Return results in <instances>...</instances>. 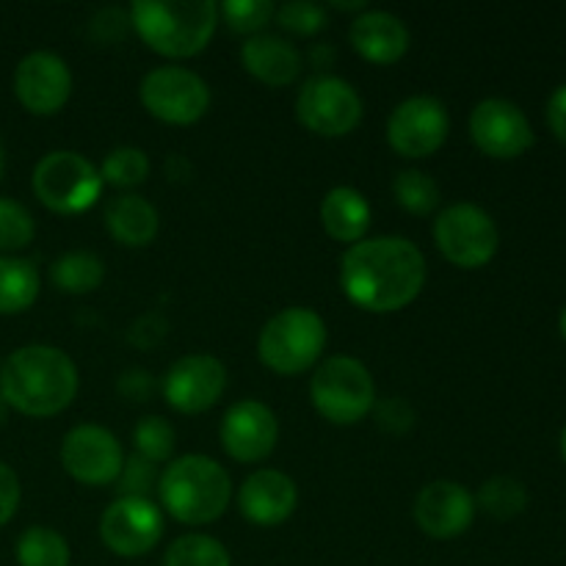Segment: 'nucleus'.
Instances as JSON below:
<instances>
[{
	"instance_id": "obj_1",
	"label": "nucleus",
	"mask_w": 566,
	"mask_h": 566,
	"mask_svg": "<svg viewBox=\"0 0 566 566\" xmlns=\"http://www.w3.org/2000/svg\"><path fill=\"white\" fill-rule=\"evenodd\" d=\"M423 285V252L401 235L365 238L340 260L343 293L368 313H398L420 296Z\"/></svg>"
},
{
	"instance_id": "obj_2",
	"label": "nucleus",
	"mask_w": 566,
	"mask_h": 566,
	"mask_svg": "<svg viewBox=\"0 0 566 566\" xmlns=\"http://www.w3.org/2000/svg\"><path fill=\"white\" fill-rule=\"evenodd\" d=\"M0 396L28 418H55L77 396V368L55 346H22L0 365Z\"/></svg>"
},
{
	"instance_id": "obj_3",
	"label": "nucleus",
	"mask_w": 566,
	"mask_h": 566,
	"mask_svg": "<svg viewBox=\"0 0 566 566\" xmlns=\"http://www.w3.org/2000/svg\"><path fill=\"white\" fill-rule=\"evenodd\" d=\"M130 25L158 55L191 59L213 39L219 6L213 0H138L130 6Z\"/></svg>"
},
{
	"instance_id": "obj_4",
	"label": "nucleus",
	"mask_w": 566,
	"mask_h": 566,
	"mask_svg": "<svg viewBox=\"0 0 566 566\" xmlns=\"http://www.w3.org/2000/svg\"><path fill=\"white\" fill-rule=\"evenodd\" d=\"M158 495L177 523L208 525L230 509L232 481L216 459L188 453L160 473Z\"/></svg>"
},
{
	"instance_id": "obj_5",
	"label": "nucleus",
	"mask_w": 566,
	"mask_h": 566,
	"mask_svg": "<svg viewBox=\"0 0 566 566\" xmlns=\"http://www.w3.org/2000/svg\"><path fill=\"white\" fill-rule=\"evenodd\" d=\"M326 337V324L315 310L287 307L263 326L258 357L274 374L298 376L318 363Z\"/></svg>"
},
{
	"instance_id": "obj_6",
	"label": "nucleus",
	"mask_w": 566,
	"mask_h": 566,
	"mask_svg": "<svg viewBox=\"0 0 566 566\" xmlns=\"http://www.w3.org/2000/svg\"><path fill=\"white\" fill-rule=\"evenodd\" d=\"M310 398L321 418L335 426H354L374 412V376L359 359L346 357V354L329 357L318 365L310 381Z\"/></svg>"
},
{
	"instance_id": "obj_7",
	"label": "nucleus",
	"mask_w": 566,
	"mask_h": 566,
	"mask_svg": "<svg viewBox=\"0 0 566 566\" xmlns=\"http://www.w3.org/2000/svg\"><path fill=\"white\" fill-rule=\"evenodd\" d=\"M33 193L48 210L75 216L94 208L103 193V177L88 158L72 149L48 153L33 169Z\"/></svg>"
},
{
	"instance_id": "obj_8",
	"label": "nucleus",
	"mask_w": 566,
	"mask_h": 566,
	"mask_svg": "<svg viewBox=\"0 0 566 566\" xmlns=\"http://www.w3.org/2000/svg\"><path fill=\"white\" fill-rule=\"evenodd\" d=\"M434 241L448 263L473 271L484 269L495 258L501 235L486 210L473 202H457L437 216Z\"/></svg>"
},
{
	"instance_id": "obj_9",
	"label": "nucleus",
	"mask_w": 566,
	"mask_h": 566,
	"mask_svg": "<svg viewBox=\"0 0 566 566\" xmlns=\"http://www.w3.org/2000/svg\"><path fill=\"white\" fill-rule=\"evenodd\" d=\"M296 119L315 136H348L363 119V99L343 77L313 75L298 88Z\"/></svg>"
},
{
	"instance_id": "obj_10",
	"label": "nucleus",
	"mask_w": 566,
	"mask_h": 566,
	"mask_svg": "<svg viewBox=\"0 0 566 566\" xmlns=\"http://www.w3.org/2000/svg\"><path fill=\"white\" fill-rule=\"evenodd\" d=\"M142 105L166 125H193L210 108V88L186 66H158L142 81Z\"/></svg>"
},
{
	"instance_id": "obj_11",
	"label": "nucleus",
	"mask_w": 566,
	"mask_h": 566,
	"mask_svg": "<svg viewBox=\"0 0 566 566\" xmlns=\"http://www.w3.org/2000/svg\"><path fill=\"white\" fill-rule=\"evenodd\" d=\"M164 536V514L144 497H116L99 517V539L122 558H138Z\"/></svg>"
},
{
	"instance_id": "obj_12",
	"label": "nucleus",
	"mask_w": 566,
	"mask_h": 566,
	"mask_svg": "<svg viewBox=\"0 0 566 566\" xmlns=\"http://www.w3.org/2000/svg\"><path fill=\"white\" fill-rule=\"evenodd\" d=\"M451 119L440 99L409 97L387 119V144L401 158H429L446 144Z\"/></svg>"
},
{
	"instance_id": "obj_13",
	"label": "nucleus",
	"mask_w": 566,
	"mask_h": 566,
	"mask_svg": "<svg viewBox=\"0 0 566 566\" xmlns=\"http://www.w3.org/2000/svg\"><path fill=\"white\" fill-rule=\"evenodd\" d=\"M61 464L77 484L105 486L119 479L125 451L103 426H75L61 442Z\"/></svg>"
},
{
	"instance_id": "obj_14",
	"label": "nucleus",
	"mask_w": 566,
	"mask_h": 566,
	"mask_svg": "<svg viewBox=\"0 0 566 566\" xmlns=\"http://www.w3.org/2000/svg\"><path fill=\"white\" fill-rule=\"evenodd\" d=\"M227 390V368L210 354H188L171 363L164 376V398L182 415H202Z\"/></svg>"
},
{
	"instance_id": "obj_15",
	"label": "nucleus",
	"mask_w": 566,
	"mask_h": 566,
	"mask_svg": "<svg viewBox=\"0 0 566 566\" xmlns=\"http://www.w3.org/2000/svg\"><path fill=\"white\" fill-rule=\"evenodd\" d=\"M470 136L481 153L497 160L520 158L534 147V130H531L528 116L520 111V105L501 97L481 99L475 105L470 114Z\"/></svg>"
},
{
	"instance_id": "obj_16",
	"label": "nucleus",
	"mask_w": 566,
	"mask_h": 566,
	"mask_svg": "<svg viewBox=\"0 0 566 566\" xmlns=\"http://www.w3.org/2000/svg\"><path fill=\"white\" fill-rule=\"evenodd\" d=\"M219 437L227 457L241 464H258L274 453L276 440H280V423L263 401L243 398L227 409Z\"/></svg>"
},
{
	"instance_id": "obj_17",
	"label": "nucleus",
	"mask_w": 566,
	"mask_h": 566,
	"mask_svg": "<svg viewBox=\"0 0 566 566\" xmlns=\"http://www.w3.org/2000/svg\"><path fill=\"white\" fill-rule=\"evenodd\" d=\"M14 94L22 108L33 116H53L72 94L70 66L61 55L36 50L17 64Z\"/></svg>"
},
{
	"instance_id": "obj_18",
	"label": "nucleus",
	"mask_w": 566,
	"mask_h": 566,
	"mask_svg": "<svg viewBox=\"0 0 566 566\" xmlns=\"http://www.w3.org/2000/svg\"><path fill=\"white\" fill-rule=\"evenodd\" d=\"M415 523L431 539H457L473 525L475 497L457 481H431L415 497Z\"/></svg>"
},
{
	"instance_id": "obj_19",
	"label": "nucleus",
	"mask_w": 566,
	"mask_h": 566,
	"mask_svg": "<svg viewBox=\"0 0 566 566\" xmlns=\"http://www.w3.org/2000/svg\"><path fill=\"white\" fill-rule=\"evenodd\" d=\"M298 490L291 475L280 470H258L238 490V509L243 517L260 528L282 525L296 512Z\"/></svg>"
},
{
	"instance_id": "obj_20",
	"label": "nucleus",
	"mask_w": 566,
	"mask_h": 566,
	"mask_svg": "<svg viewBox=\"0 0 566 566\" xmlns=\"http://www.w3.org/2000/svg\"><path fill=\"white\" fill-rule=\"evenodd\" d=\"M348 42L370 64H396L407 55L409 50V28L403 25L401 17L390 11L368 9L359 17H354Z\"/></svg>"
},
{
	"instance_id": "obj_21",
	"label": "nucleus",
	"mask_w": 566,
	"mask_h": 566,
	"mask_svg": "<svg viewBox=\"0 0 566 566\" xmlns=\"http://www.w3.org/2000/svg\"><path fill=\"white\" fill-rule=\"evenodd\" d=\"M241 61L252 77L265 86H291L302 75V53L287 39L274 33H258L249 36L241 48Z\"/></svg>"
},
{
	"instance_id": "obj_22",
	"label": "nucleus",
	"mask_w": 566,
	"mask_h": 566,
	"mask_svg": "<svg viewBox=\"0 0 566 566\" xmlns=\"http://www.w3.org/2000/svg\"><path fill=\"white\" fill-rule=\"evenodd\" d=\"M158 224L160 219L155 205L138 193H119L105 205V227L122 247H149L158 235Z\"/></svg>"
},
{
	"instance_id": "obj_23",
	"label": "nucleus",
	"mask_w": 566,
	"mask_h": 566,
	"mask_svg": "<svg viewBox=\"0 0 566 566\" xmlns=\"http://www.w3.org/2000/svg\"><path fill=\"white\" fill-rule=\"evenodd\" d=\"M370 205L357 188L337 186L321 202V224L326 235L337 243H359L365 241L370 230Z\"/></svg>"
},
{
	"instance_id": "obj_24",
	"label": "nucleus",
	"mask_w": 566,
	"mask_h": 566,
	"mask_svg": "<svg viewBox=\"0 0 566 566\" xmlns=\"http://www.w3.org/2000/svg\"><path fill=\"white\" fill-rule=\"evenodd\" d=\"M39 298V271L25 258H0V315H17Z\"/></svg>"
},
{
	"instance_id": "obj_25",
	"label": "nucleus",
	"mask_w": 566,
	"mask_h": 566,
	"mask_svg": "<svg viewBox=\"0 0 566 566\" xmlns=\"http://www.w3.org/2000/svg\"><path fill=\"white\" fill-rule=\"evenodd\" d=\"M50 280L59 287L61 293H70V296H83V293H92L103 285L105 280V263L94 252H66L50 265Z\"/></svg>"
},
{
	"instance_id": "obj_26",
	"label": "nucleus",
	"mask_w": 566,
	"mask_h": 566,
	"mask_svg": "<svg viewBox=\"0 0 566 566\" xmlns=\"http://www.w3.org/2000/svg\"><path fill=\"white\" fill-rule=\"evenodd\" d=\"M14 556L20 566H70V545L59 531L31 525L17 539Z\"/></svg>"
},
{
	"instance_id": "obj_27",
	"label": "nucleus",
	"mask_w": 566,
	"mask_h": 566,
	"mask_svg": "<svg viewBox=\"0 0 566 566\" xmlns=\"http://www.w3.org/2000/svg\"><path fill=\"white\" fill-rule=\"evenodd\" d=\"M479 506L495 520H514L528 509V490L512 475H492L481 486Z\"/></svg>"
},
{
	"instance_id": "obj_28",
	"label": "nucleus",
	"mask_w": 566,
	"mask_h": 566,
	"mask_svg": "<svg viewBox=\"0 0 566 566\" xmlns=\"http://www.w3.org/2000/svg\"><path fill=\"white\" fill-rule=\"evenodd\" d=\"M164 566H232V562L227 547L213 536L186 534L166 547Z\"/></svg>"
},
{
	"instance_id": "obj_29",
	"label": "nucleus",
	"mask_w": 566,
	"mask_h": 566,
	"mask_svg": "<svg viewBox=\"0 0 566 566\" xmlns=\"http://www.w3.org/2000/svg\"><path fill=\"white\" fill-rule=\"evenodd\" d=\"M392 193H396L398 205L412 216H431L440 205V186L434 182V177L420 169H403L392 180Z\"/></svg>"
},
{
	"instance_id": "obj_30",
	"label": "nucleus",
	"mask_w": 566,
	"mask_h": 566,
	"mask_svg": "<svg viewBox=\"0 0 566 566\" xmlns=\"http://www.w3.org/2000/svg\"><path fill=\"white\" fill-rule=\"evenodd\" d=\"M103 182L114 188H136L149 177V158L138 147H116L99 166Z\"/></svg>"
},
{
	"instance_id": "obj_31",
	"label": "nucleus",
	"mask_w": 566,
	"mask_h": 566,
	"mask_svg": "<svg viewBox=\"0 0 566 566\" xmlns=\"http://www.w3.org/2000/svg\"><path fill=\"white\" fill-rule=\"evenodd\" d=\"M133 442H136V453L153 464L169 462L175 453L177 434L171 423L160 415H149V418L138 420L136 431H133Z\"/></svg>"
},
{
	"instance_id": "obj_32",
	"label": "nucleus",
	"mask_w": 566,
	"mask_h": 566,
	"mask_svg": "<svg viewBox=\"0 0 566 566\" xmlns=\"http://www.w3.org/2000/svg\"><path fill=\"white\" fill-rule=\"evenodd\" d=\"M36 235L33 216L25 205L14 202L9 197H0V252H17L25 249Z\"/></svg>"
},
{
	"instance_id": "obj_33",
	"label": "nucleus",
	"mask_w": 566,
	"mask_h": 566,
	"mask_svg": "<svg viewBox=\"0 0 566 566\" xmlns=\"http://www.w3.org/2000/svg\"><path fill=\"white\" fill-rule=\"evenodd\" d=\"M219 14L235 33H252L258 36L260 28L269 25L276 14L271 0H227L219 6Z\"/></svg>"
},
{
	"instance_id": "obj_34",
	"label": "nucleus",
	"mask_w": 566,
	"mask_h": 566,
	"mask_svg": "<svg viewBox=\"0 0 566 566\" xmlns=\"http://www.w3.org/2000/svg\"><path fill=\"white\" fill-rule=\"evenodd\" d=\"M158 464L147 462L144 457L133 453L122 464V473L116 479V484H119V497H144V501H149V492L158 490Z\"/></svg>"
},
{
	"instance_id": "obj_35",
	"label": "nucleus",
	"mask_w": 566,
	"mask_h": 566,
	"mask_svg": "<svg viewBox=\"0 0 566 566\" xmlns=\"http://www.w3.org/2000/svg\"><path fill=\"white\" fill-rule=\"evenodd\" d=\"M276 22H280L285 31L296 33V36H313V33L324 31L326 28V9L318 3H310V0H293L285 3L282 9H276Z\"/></svg>"
},
{
	"instance_id": "obj_36",
	"label": "nucleus",
	"mask_w": 566,
	"mask_h": 566,
	"mask_svg": "<svg viewBox=\"0 0 566 566\" xmlns=\"http://www.w3.org/2000/svg\"><path fill=\"white\" fill-rule=\"evenodd\" d=\"M376 423L387 434H407L415 426V409L409 407L403 398H387V401L376 403Z\"/></svg>"
},
{
	"instance_id": "obj_37",
	"label": "nucleus",
	"mask_w": 566,
	"mask_h": 566,
	"mask_svg": "<svg viewBox=\"0 0 566 566\" xmlns=\"http://www.w3.org/2000/svg\"><path fill=\"white\" fill-rule=\"evenodd\" d=\"M166 329H169V324H166V321L160 318L158 313H147L130 326L127 337H130V343L136 348H153V346H158L160 340H164Z\"/></svg>"
},
{
	"instance_id": "obj_38",
	"label": "nucleus",
	"mask_w": 566,
	"mask_h": 566,
	"mask_svg": "<svg viewBox=\"0 0 566 566\" xmlns=\"http://www.w3.org/2000/svg\"><path fill=\"white\" fill-rule=\"evenodd\" d=\"M20 497H22L20 479H17V473L9 468V464L0 462V528H3V525L17 514Z\"/></svg>"
},
{
	"instance_id": "obj_39",
	"label": "nucleus",
	"mask_w": 566,
	"mask_h": 566,
	"mask_svg": "<svg viewBox=\"0 0 566 566\" xmlns=\"http://www.w3.org/2000/svg\"><path fill=\"white\" fill-rule=\"evenodd\" d=\"M119 392L125 398H130V401H147L149 392H153V374H147V370L142 368H133V370H125V374L119 376Z\"/></svg>"
},
{
	"instance_id": "obj_40",
	"label": "nucleus",
	"mask_w": 566,
	"mask_h": 566,
	"mask_svg": "<svg viewBox=\"0 0 566 566\" xmlns=\"http://www.w3.org/2000/svg\"><path fill=\"white\" fill-rule=\"evenodd\" d=\"M547 125H551L553 136L566 144V83L551 94V103H547Z\"/></svg>"
},
{
	"instance_id": "obj_41",
	"label": "nucleus",
	"mask_w": 566,
	"mask_h": 566,
	"mask_svg": "<svg viewBox=\"0 0 566 566\" xmlns=\"http://www.w3.org/2000/svg\"><path fill=\"white\" fill-rule=\"evenodd\" d=\"M332 9H337V11H359V14H363V11H368V6H365L363 0H357V3H332Z\"/></svg>"
},
{
	"instance_id": "obj_42",
	"label": "nucleus",
	"mask_w": 566,
	"mask_h": 566,
	"mask_svg": "<svg viewBox=\"0 0 566 566\" xmlns=\"http://www.w3.org/2000/svg\"><path fill=\"white\" fill-rule=\"evenodd\" d=\"M326 61H329V64H332V61H335V50H329V53H326ZM313 64L318 66V70H321V66H324V50H321V48L313 53Z\"/></svg>"
},
{
	"instance_id": "obj_43",
	"label": "nucleus",
	"mask_w": 566,
	"mask_h": 566,
	"mask_svg": "<svg viewBox=\"0 0 566 566\" xmlns=\"http://www.w3.org/2000/svg\"><path fill=\"white\" fill-rule=\"evenodd\" d=\"M6 420H9V403H6L3 396H0V429L6 426Z\"/></svg>"
},
{
	"instance_id": "obj_44",
	"label": "nucleus",
	"mask_w": 566,
	"mask_h": 566,
	"mask_svg": "<svg viewBox=\"0 0 566 566\" xmlns=\"http://www.w3.org/2000/svg\"><path fill=\"white\" fill-rule=\"evenodd\" d=\"M558 332H562V337L566 340V307L562 310V318H558Z\"/></svg>"
},
{
	"instance_id": "obj_45",
	"label": "nucleus",
	"mask_w": 566,
	"mask_h": 566,
	"mask_svg": "<svg viewBox=\"0 0 566 566\" xmlns=\"http://www.w3.org/2000/svg\"><path fill=\"white\" fill-rule=\"evenodd\" d=\"M562 457H564V462H566V426H564V431H562Z\"/></svg>"
},
{
	"instance_id": "obj_46",
	"label": "nucleus",
	"mask_w": 566,
	"mask_h": 566,
	"mask_svg": "<svg viewBox=\"0 0 566 566\" xmlns=\"http://www.w3.org/2000/svg\"><path fill=\"white\" fill-rule=\"evenodd\" d=\"M0 171H3V142H0Z\"/></svg>"
}]
</instances>
